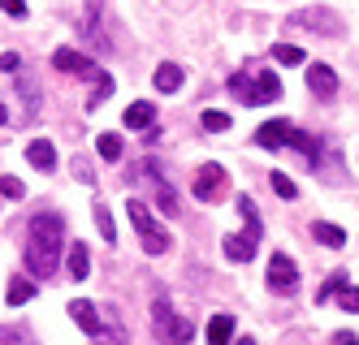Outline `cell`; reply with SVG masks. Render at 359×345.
<instances>
[{
  "mask_svg": "<svg viewBox=\"0 0 359 345\" xmlns=\"http://www.w3.org/2000/svg\"><path fill=\"white\" fill-rule=\"evenodd\" d=\"M61 251H65V220L61 216H31V229H27V272L35 281H48L61 263Z\"/></svg>",
  "mask_w": 359,
  "mask_h": 345,
  "instance_id": "cell-1",
  "label": "cell"
},
{
  "mask_svg": "<svg viewBox=\"0 0 359 345\" xmlns=\"http://www.w3.org/2000/svg\"><path fill=\"white\" fill-rule=\"evenodd\" d=\"M126 216H130V225H135V233H139V251H143V255L156 259V255H165V251L173 246V233H169L156 216H151L147 203L130 199V203H126Z\"/></svg>",
  "mask_w": 359,
  "mask_h": 345,
  "instance_id": "cell-2",
  "label": "cell"
},
{
  "mask_svg": "<svg viewBox=\"0 0 359 345\" xmlns=\"http://www.w3.org/2000/svg\"><path fill=\"white\" fill-rule=\"evenodd\" d=\"M238 216L247 220V233H229L225 242H221L229 263L255 259V246H260V211H255V199H251V195H238Z\"/></svg>",
  "mask_w": 359,
  "mask_h": 345,
  "instance_id": "cell-3",
  "label": "cell"
},
{
  "mask_svg": "<svg viewBox=\"0 0 359 345\" xmlns=\"http://www.w3.org/2000/svg\"><path fill=\"white\" fill-rule=\"evenodd\" d=\"M151 328H156V337H161L165 345H187L191 332H195V328L182 320V315L173 311L169 298H156V302H151Z\"/></svg>",
  "mask_w": 359,
  "mask_h": 345,
  "instance_id": "cell-4",
  "label": "cell"
},
{
  "mask_svg": "<svg viewBox=\"0 0 359 345\" xmlns=\"http://www.w3.org/2000/svg\"><path fill=\"white\" fill-rule=\"evenodd\" d=\"M229 91H234L243 104H251V108H260V104H273L281 99V83H277V73H255V78H229Z\"/></svg>",
  "mask_w": 359,
  "mask_h": 345,
  "instance_id": "cell-5",
  "label": "cell"
},
{
  "mask_svg": "<svg viewBox=\"0 0 359 345\" xmlns=\"http://www.w3.org/2000/svg\"><path fill=\"white\" fill-rule=\"evenodd\" d=\"M269 289H273V294H281V298H294L299 294V268H294L290 255L277 251L269 259Z\"/></svg>",
  "mask_w": 359,
  "mask_h": 345,
  "instance_id": "cell-6",
  "label": "cell"
},
{
  "mask_svg": "<svg viewBox=\"0 0 359 345\" xmlns=\"http://www.w3.org/2000/svg\"><path fill=\"white\" fill-rule=\"evenodd\" d=\"M225 169L221 164H203L199 173H195V199L199 203H221L225 199Z\"/></svg>",
  "mask_w": 359,
  "mask_h": 345,
  "instance_id": "cell-7",
  "label": "cell"
},
{
  "mask_svg": "<svg viewBox=\"0 0 359 345\" xmlns=\"http://www.w3.org/2000/svg\"><path fill=\"white\" fill-rule=\"evenodd\" d=\"M290 22L303 26V31H316V35H342V31H346L342 17L333 13V9H299Z\"/></svg>",
  "mask_w": 359,
  "mask_h": 345,
  "instance_id": "cell-8",
  "label": "cell"
},
{
  "mask_svg": "<svg viewBox=\"0 0 359 345\" xmlns=\"http://www.w3.org/2000/svg\"><path fill=\"white\" fill-rule=\"evenodd\" d=\"M53 69H61V73H79V78H95V73H100L95 61L83 57V52H74V48H57V52H53Z\"/></svg>",
  "mask_w": 359,
  "mask_h": 345,
  "instance_id": "cell-9",
  "label": "cell"
},
{
  "mask_svg": "<svg viewBox=\"0 0 359 345\" xmlns=\"http://www.w3.org/2000/svg\"><path fill=\"white\" fill-rule=\"evenodd\" d=\"M290 134H294V125H290V121H264L260 129H255V147H264V151L290 147Z\"/></svg>",
  "mask_w": 359,
  "mask_h": 345,
  "instance_id": "cell-10",
  "label": "cell"
},
{
  "mask_svg": "<svg viewBox=\"0 0 359 345\" xmlns=\"http://www.w3.org/2000/svg\"><path fill=\"white\" fill-rule=\"evenodd\" d=\"M307 91H312L316 99H333L338 95V73H333L325 61H316L312 69H307Z\"/></svg>",
  "mask_w": 359,
  "mask_h": 345,
  "instance_id": "cell-11",
  "label": "cell"
},
{
  "mask_svg": "<svg viewBox=\"0 0 359 345\" xmlns=\"http://www.w3.org/2000/svg\"><path fill=\"white\" fill-rule=\"evenodd\" d=\"M69 320L79 324L87 337H100V332H104V324H100V311H95V302H87V298H74V302H69Z\"/></svg>",
  "mask_w": 359,
  "mask_h": 345,
  "instance_id": "cell-12",
  "label": "cell"
},
{
  "mask_svg": "<svg viewBox=\"0 0 359 345\" xmlns=\"http://www.w3.org/2000/svg\"><path fill=\"white\" fill-rule=\"evenodd\" d=\"M27 160H31V169H39V173H53V169H57V147L48 143V139H31V143H27Z\"/></svg>",
  "mask_w": 359,
  "mask_h": 345,
  "instance_id": "cell-13",
  "label": "cell"
},
{
  "mask_svg": "<svg viewBox=\"0 0 359 345\" xmlns=\"http://www.w3.org/2000/svg\"><path fill=\"white\" fill-rule=\"evenodd\" d=\"M100 13H104V0H87V13H83V39H91V48H104V35H100Z\"/></svg>",
  "mask_w": 359,
  "mask_h": 345,
  "instance_id": "cell-14",
  "label": "cell"
},
{
  "mask_svg": "<svg viewBox=\"0 0 359 345\" xmlns=\"http://www.w3.org/2000/svg\"><path fill=\"white\" fill-rule=\"evenodd\" d=\"M156 91L161 95H173V91H182V65H173V61H165V65H156Z\"/></svg>",
  "mask_w": 359,
  "mask_h": 345,
  "instance_id": "cell-15",
  "label": "cell"
},
{
  "mask_svg": "<svg viewBox=\"0 0 359 345\" xmlns=\"http://www.w3.org/2000/svg\"><path fill=\"white\" fill-rule=\"evenodd\" d=\"M121 121H126V129H147L151 121H156V108H151L147 99H135L130 108H126V117H121Z\"/></svg>",
  "mask_w": 359,
  "mask_h": 345,
  "instance_id": "cell-16",
  "label": "cell"
},
{
  "mask_svg": "<svg viewBox=\"0 0 359 345\" xmlns=\"http://www.w3.org/2000/svg\"><path fill=\"white\" fill-rule=\"evenodd\" d=\"M312 237L320 246H346V229L329 225V220H312Z\"/></svg>",
  "mask_w": 359,
  "mask_h": 345,
  "instance_id": "cell-17",
  "label": "cell"
},
{
  "mask_svg": "<svg viewBox=\"0 0 359 345\" xmlns=\"http://www.w3.org/2000/svg\"><path fill=\"white\" fill-rule=\"evenodd\" d=\"M234 337V315H212L208 320V345H229Z\"/></svg>",
  "mask_w": 359,
  "mask_h": 345,
  "instance_id": "cell-18",
  "label": "cell"
},
{
  "mask_svg": "<svg viewBox=\"0 0 359 345\" xmlns=\"http://www.w3.org/2000/svg\"><path fill=\"white\" fill-rule=\"evenodd\" d=\"M5 298H9V307H27V302L35 298V281H31V276H13Z\"/></svg>",
  "mask_w": 359,
  "mask_h": 345,
  "instance_id": "cell-19",
  "label": "cell"
},
{
  "mask_svg": "<svg viewBox=\"0 0 359 345\" xmlns=\"http://www.w3.org/2000/svg\"><path fill=\"white\" fill-rule=\"evenodd\" d=\"M113 91H117V78H109V73H95V87H91V95H87V108L95 113V108H100V104H104Z\"/></svg>",
  "mask_w": 359,
  "mask_h": 345,
  "instance_id": "cell-20",
  "label": "cell"
},
{
  "mask_svg": "<svg viewBox=\"0 0 359 345\" xmlns=\"http://www.w3.org/2000/svg\"><path fill=\"white\" fill-rule=\"evenodd\" d=\"M87 272H91V255H87L83 242H74L69 246V276L74 281H87Z\"/></svg>",
  "mask_w": 359,
  "mask_h": 345,
  "instance_id": "cell-21",
  "label": "cell"
},
{
  "mask_svg": "<svg viewBox=\"0 0 359 345\" xmlns=\"http://www.w3.org/2000/svg\"><path fill=\"white\" fill-rule=\"evenodd\" d=\"M95 155H100L104 164H117V160H121V134H100V139H95Z\"/></svg>",
  "mask_w": 359,
  "mask_h": 345,
  "instance_id": "cell-22",
  "label": "cell"
},
{
  "mask_svg": "<svg viewBox=\"0 0 359 345\" xmlns=\"http://www.w3.org/2000/svg\"><path fill=\"white\" fill-rule=\"evenodd\" d=\"M199 125L208 129V134H225V129L234 125V121H229V113H217V108H208V113H199Z\"/></svg>",
  "mask_w": 359,
  "mask_h": 345,
  "instance_id": "cell-23",
  "label": "cell"
},
{
  "mask_svg": "<svg viewBox=\"0 0 359 345\" xmlns=\"http://www.w3.org/2000/svg\"><path fill=\"white\" fill-rule=\"evenodd\" d=\"M18 95H22V104H27V113H39V87L31 83V78H18Z\"/></svg>",
  "mask_w": 359,
  "mask_h": 345,
  "instance_id": "cell-24",
  "label": "cell"
},
{
  "mask_svg": "<svg viewBox=\"0 0 359 345\" xmlns=\"http://www.w3.org/2000/svg\"><path fill=\"white\" fill-rule=\"evenodd\" d=\"M95 229L104 233V242H117V229H113V216H109L104 203H95Z\"/></svg>",
  "mask_w": 359,
  "mask_h": 345,
  "instance_id": "cell-25",
  "label": "cell"
},
{
  "mask_svg": "<svg viewBox=\"0 0 359 345\" xmlns=\"http://www.w3.org/2000/svg\"><path fill=\"white\" fill-rule=\"evenodd\" d=\"M269 185H273V190H277L281 199H299V185H294L286 173H269Z\"/></svg>",
  "mask_w": 359,
  "mask_h": 345,
  "instance_id": "cell-26",
  "label": "cell"
},
{
  "mask_svg": "<svg viewBox=\"0 0 359 345\" xmlns=\"http://www.w3.org/2000/svg\"><path fill=\"white\" fill-rule=\"evenodd\" d=\"M109 315H113V311H109ZM100 337H104L100 345H126V328L117 324V315H113V320H104V332H100Z\"/></svg>",
  "mask_w": 359,
  "mask_h": 345,
  "instance_id": "cell-27",
  "label": "cell"
},
{
  "mask_svg": "<svg viewBox=\"0 0 359 345\" xmlns=\"http://www.w3.org/2000/svg\"><path fill=\"white\" fill-rule=\"evenodd\" d=\"M346 285H351V281H346V272H333V276H329V285L320 289V294H316V298H320V302H329V298H338V294H342V289H346Z\"/></svg>",
  "mask_w": 359,
  "mask_h": 345,
  "instance_id": "cell-28",
  "label": "cell"
},
{
  "mask_svg": "<svg viewBox=\"0 0 359 345\" xmlns=\"http://www.w3.org/2000/svg\"><path fill=\"white\" fill-rule=\"evenodd\" d=\"M0 345H35L27 328H0Z\"/></svg>",
  "mask_w": 359,
  "mask_h": 345,
  "instance_id": "cell-29",
  "label": "cell"
},
{
  "mask_svg": "<svg viewBox=\"0 0 359 345\" xmlns=\"http://www.w3.org/2000/svg\"><path fill=\"white\" fill-rule=\"evenodd\" d=\"M0 195H5V199H22V195H27V185L5 173V177H0Z\"/></svg>",
  "mask_w": 359,
  "mask_h": 345,
  "instance_id": "cell-30",
  "label": "cell"
},
{
  "mask_svg": "<svg viewBox=\"0 0 359 345\" xmlns=\"http://www.w3.org/2000/svg\"><path fill=\"white\" fill-rule=\"evenodd\" d=\"M277 61H281V65H303V48L281 43V48H277Z\"/></svg>",
  "mask_w": 359,
  "mask_h": 345,
  "instance_id": "cell-31",
  "label": "cell"
},
{
  "mask_svg": "<svg viewBox=\"0 0 359 345\" xmlns=\"http://www.w3.org/2000/svg\"><path fill=\"white\" fill-rule=\"evenodd\" d=\"M156 203H161V211H165V216H177V195L169 190V185H161V195H156Z\"/></svg>",
  "mask_w": 359,
  "mask_h": 345,
  "instance_id": "cell-32",
  "label": "cell"
},
{
  "mask_svg": "<svg viewBox=\"0 0 359 345\" xmlns=\"http://www.w3.org/2000/svg\"><path fill=\"white\" fill-rule=\"evenodd\" d=\"M0 9L9 17H27V0H0Z\"/></svg>",
  "mask_w": 359,
  "mask_h": 345,
  "instance_id": "cell-33",
  "label": "cell"
},
{
  "mask_svg": "<svg viewBox=\"0 0 359 345\" xmlns=\"http://www.w3.org/2000/svg\"><path fill=\"white\" fill-rule=\"evenodd\" d=\"M342 307H346V311H355V315H359V289H351V285H346V289H342Z\"/></svg>",
  "mask_w": 359,
  "mask_h": 345,
  "instance_id": "cell-34",
  "label": "cell"
},
{
  "mask_svg": "<svg viewBox=\"0 0 359 345\" xmlns=\"http://www.w3.org/2000/svg\"><path fill=\"white\" fill-rule=\"evenodd\" d=\"M74 173H79V177L87 181V185L95 181V173H91V164H87V160H74Z\"/></svg>",
  "mask_w": 359,
  "mask_h": 345,
  "instance_id": "cell-35",
  "label": "cell"
},
{
  "mask_svg": "<svg viewBox=\"0 0 359 345\" xmlns=\"http://www.w3.org/2000/svg\"><path fill=\"white\" fill-rule=\"evenodd\" d=\"M0 69H5V73H18V57H13V52H5V57H0Z\"/></svg>",
  "mask_w": 359,
  "mask_h": 345,
  "instance_id": "cell-36",
  "label": "cell"
},
{
  "mask_svg": "<svg viewBox=\"0 0 359 345\" xmlns=\"http://www.w3.org/2000/svg\"><path fill=\"white\" fill-rule=\"evenodd\" d=\"M333 345H359L355 332H333Z\"/></svg>",
  "mask_w": 359,
  "mask_h": 345,
  "instance_id": "cell-37",
  "label": "cell"
},
{
  "mask_svg": "<svg viewBox=\"0 0 359 345\" xmlns=\"http://www.w3.org/2000/svg\"><path fill=\"white\" fill-rule=\"evenodd\" d=\"M9 121V108H5V104H0V125H5Z\"/></svg>",
  "mask_w": 359,
  "mask_h": 345,
  "instance_id": "cell-38",
  "label": "cell"
},
{
  "mask_svg": "<svg viewBox=\"0 0 359 345\" xmlns=\"http://www.w3.org/2000/svg\"><path fill=\"white\" fill-rule=\"evenodd\" d=\"M238 345H255V337H243V341H238Z\"/></svg>",
  "mask_w": 359,
  "mask_h": 345,
  "instance_id": "cell-39",
  "label": "cell"
}]
</instances>
